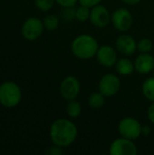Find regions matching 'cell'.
<instances>
[{
    "instance_id": "1",
    "label": "cell",
    "mask_w": 154,
    "mask_h": 155,
    "mask_svg": "<svg viewBox=\"0 0 154 155\" xmlns=\"http://www.w3.org/2000/svg\"><path fill=\"white\" fill-rule=\"evenodd\" d=\"M49 134L52 143L61 148L71 145L77 137L75 124L66 119H57L50 126Z\"/></svg>"
},
{
    "instance_id": "2",
    "label": "cell",
    "mask_w": 154,
    "mask_h": 155,
    "mask_svg": "<svg viewBox=\"0 0 154 155\" xmlns=\"http://www.w3.org/2000/svg\"><path fill=\"white\" fill-rule=\"evenodd\" d=\"M73 54L80 59H89L93 57L99 49L96 39L88 35L77 36L71 45Z\"/></svg>"
},
{
    "instance_id": "3",
    "label": "cell",
    "mask_w": 154,
    "mask_h": 155,
    "mask_svg": "<svg viewBox=\"0 0 154 155\" xmlns=\"http://www.w3.org/2000/svg\"><path fill=\"white\" fill-rule=\"evenodd\" d=\"M21 87L14 81H5L0 84V104L5 108L16 107L22 100Z\"/></svg>"
},
{
    "instance_id": "4",
    "label": "cell",
    "mask_w": 154,
    "mask_h": 155,
    "mask_svg": "<svg viewBox=\"0 0 154 155\" xmlns=\"http://www.w3.org/2000/svg\"><path fill=\"white\" fill-rule=\"evenodd\" d=\"M44 26L41 19L32 16L25 20L21 27V34L25 39L27 41H34L38 39L43 32Z\"/></svg>"
},
{
    "instance_id": "5",
    "label": "cell",
    "mask_w": 154,
    "mask_h": 155,
    "mask_svg": "<svg viewBox=\"0 0 154 155\" xmlns=\"http://www.w3.org/2000/svg\"><path fill=\"white\" fill-rule=\"evenodd\" d=\"M142 127L139 121L132 117H127L120 122L118 130L122 137L135 140L142 134Z\"/></svg>"
},
{
    "instance_id": "6",
    "label": "cell",
    "mask_w": 154,
    "mask_h": 155,
    "mask_svg": "<svg viewBox=\"0 0 154 155\" xmlns=\"http://www.w3.org/2000/svg\"><path fill=\"white\" fill-rule=\"evenodd\" d=\"M112 155H136L137 148L133 140L127 138H119L113 142L110 147Z\"/></svg>"
},
{
    "instance_id": "7",
    "label": "cell",
    "mask_w": 154,
    "mask_h": 155,
    "mask_svg": "<svg viewBox=\"0 0 154 155\" xmlns=\"http://www.w3.org/2000/svg\"><path fill=\"white\" fill-rule=\"evenodd\" d=\"M120 79L113 74H108L102 77L99 83V91L104 96L111 97L116 94L120 89Z\"/></svg>"
},
{
    "instance_id": "8",
    "label": "cell",
    "mask_w": 154,
    "mask_h": 155,
    "mask_svg": "<svg viewBox=\"0 0 154 155\" xmlns=\"http://www.w3.org/2000/svg\"><path fill=\"white\" fill-rule=\"evenodd\" d=\"M112 22L117 30L124 32L131 28L133 24V16L129 10L125 8H119L113 12L112 15Z\"/></svg>"
},
{
    "instance_id": "9",
    "label": "cell",
    "mask_w": 154,
    "mask_h": 155,
    "mask_svg": "<svg viewBox=\"0 0 154 155\" xmlns=\"http://www.w3.org/2000/svg\"><path fill=\"white\" fill-rule=\"evenodd\" d=\"M80 92V83L74 76L65 77L60 84V93L65 100H74Z\"/></svg>"
},
{
    "instance_id": "10",
    "label": "cell",
    "mask_w": 154,
    "mask_h": 155,
    "mask_svg": "<svg viewBox=\"0 0 154 155\" xmlns=\"http://www.w3.org/2000/svg\"><path fill=\"white\" fill-rule=\"evenodd\" d=\"M90 20L93 25L97 27H104L112 20V16L110 15L109 10L103 6L97 5L93 7L90 13Z\"/></svg>"
},
{
    "instance_id": "11",
    "label": "cell",
    "mask_w": 154,
    "mask_h": 155,
    "mask_svg": "<svg viewBox=\"0 0 154 155\" xmlns=\"http://www.w3.org/2000/svg\"><path fill=\"white\" fill-rule=\"evenodd\" d=\"M98 62L105 67H111L117 62V54L115 50L109 45L101 46L96 54Z\"/></svg>"
},
{
    "instance_id": "12",
    "label": "cell",
    "mask_w": 154,
    "mask_h": 155,
    "mask_svg": "<svg viewBox=\"0 0 154 155\" xmlns=\"http://www.w3.org/2000/svg\"><path fill=\"white\" fill-rule=\"evenodd\" d=\"M116 47L121 54L125 55H132L137 49V44L131 35H122L116 41Z\"/></svg>"
},
{
    "instance_id": "13",
    "label": "cell",
    "mask_w": 154,
    "mask_h": 155,
    "mask_svg": "<svg viewBox=\"0 0 154 155\" xmlns=\"http://www.w3.org/2000/svg\"><path fill=\"white\" fill-rule=\"evenodd\" d=\"M134 68L140 74H148L152 72L154 69V57L147 53H143L136 57Z\"/></svg>"
},
{
    "instance_id": "14",
    "label": "cell",
    "mask_w": 154,
    "mask_h": 155,
    "mask_svg": "<svg viewBox=\"0 0 154 155\" xmlns=\"http://www.w3.org/2000/svg\"><path fill=\"white\" fill-rule=\"evenodd\" d=\"M116 71L122 75H129L134 70V64L128 58H122L115 64Z\"/></svg>"
},
{
    "instance_id": "15",
    "label": "cell",
    "mask_w": 154,
    "mask_h": 155,
    "mask_svg": "<svg viewBox=\"0 0 154 155\" xmlns=\"http://www.w3.org/2000/svg\"><path fill=\"white\" fill-rule=\"evenodd\" d=\"M143 93L148 100L154 102V76L144 81L143 84Z\"/></svg>"
},
{
    "instance_id": "16",
    "label": "cell",
    "mask_w": 154,
    "mask_h": 155,
    "mask_svg": "<svg viewBox=\"0 0 154 155\" xmlns=\"http://www.w3.org/2000/svg\"><path fill=\"white\" fill-rule=\"evenodd\" d=\"M104 104V95L102 93H93L89 99H88V104L90 107L98 109L103 107Z\"/></svg>"
},
{
    "instance_id": "17",
    "label": "cell",
    "mask_w": 154,
    "mask_h": 155,
    "mask_svg": "<svg viewBox=\"0 0 154 155\" xmlns=\"http://www.w3.org/2000/svg\"><path fill=\"white\" fill-rule=\"evenodd\" d=\"M81 105L78 102L71 100L66 106V113L71 118H76L81 114Z\"/></svg>"
},
{
    "instance_id": "18",
    "label": "cell",
    "mask_w": 154,
    "mask_h": 155,
    "mask_svg": "<svg viewBox=\"0 0 154 155\" xmlns=\"http://www.w3.org/2000/svg\"><path fill=\"white\" fill-rule=\"evenodd\" d=\"M44 26L48 31H53L57 28L59 25V18L54 15H48L43 20Z\"/></svg>"
},
{
    "instance_id": "19",
    "label": "cell",
    "mask_w": 154,
    "mask_h": 155,
    "mask_svg": "<svg viewBox=\"0 0 154 155\" xmlns=\"http://www.w3.org/2000/svg\"><path fill=\"white\" fill-rule=\"evenodd\" d=\"M90 13L91 11L89 10V7L81 5L80 7L76 9L75 18L80 22H84L90 18Z\"/></svg>"
},
{
    "instance_id": "20",
    "label": "cell",
    "mask_w": 154,
    "mask_h": 155,
    "mask_svg": "<svg viewBox=\"0 0 154 155\" xmlns=\"http://www.w3.org/2000/svg\"><path fill=\"white\" fill-rule=\"evenodd\" d=\"M152 46L153 44L149 38H143L137 44V49L141 53H149L150 51H152Z\"/></svg>"
},
{
    "instance_id": "21",
    "label": "cell",
    "mask_w": 154,
    "mask_h": 155,
    "mask_svg": "<svg viewBox=\"0 0 154 155\" xmlns=\"http://www.w3.org/2000/svg\"><path fill=\"white\" fill-rule=\"evenodd\" d=\"M54 3L55 0H34L35 6L43 12L50 10L54 6Z\"/></svg>"
},
{
    "instance_id": "22",
    "label": "cell",
    "mask_w": 154,
    "mask_h": 155,
    "mask_svg": "<svg viewBox=\"0 0 154 155\" xmlns=\"http://www.w3.org/2000/svg\"><path fill=\"white\" fill-rule=\"evenodd\" d=\"M76 9L74 8V6H68L64 7L63 11L61 12V17L64 21H72L75 18Z\"/></svg>"
},
{
    "instance_id": "23",
    "label": "cell",
    "mask_w": 154,
    "mask_h": 155,
    "mask_svg": "<svg viewBox=\"0 0 154 155\" xmlns=\"http://www.w3.org/2000/svg\"><path fill=\"white\" fill-rule=\"evenodd\" d=\"M102 0H79L81 5L86 6V7H93L97 5H99V3Z\"/></svg>"
},
{
    "instance_id": "24",
    "label": "cell",
    "mask_w": 154,
    "mask_h": 155,
    "mask_svg": "<svg viewBox=\"0 0 154 155\" xmlns=\"http://www.w3.org/2000/svg\"><path fill=\"white\" fill-rule=\"evenodd\" d=\"M77 1L79 0H55V3L60 5L63 7H68V6H74Z\"/></svg>"
},
{
    "instance_id": "25",
    "label": "cell",
    "mask_w": 154,
    "mask_h": 155,
    "mask_svg": "<svg viewBox=\"0 0 154 155\" xmlns=\"http://www.w3.org/2000/svg\"><path fill=\"white\" fill-rule=\"evenodd\" d=\"M45 153L49 155H60L63 153V151H62V148H61V147L54 145V147H50V148L45 152Z\"/></svg>"
},
{
    "instance_id": "26",
    "label": "cell",
    "mask_w": 154,
    "mask_h": 155,
    "mask_svg": "<svg viewBox=\"0 0 154 155\" xmlns=\"http://www.w3.org/2000/svg\"><path fill=\"white\" fill-rule=\"evenodd\" d=\"M147 114H148V118H149V120L152 122V123H153L154 124V103L149 107V109H148V113H147Z\"/></svg>"
},
{
    "instance_id": "27",
    "label": "cell",
    "mask_w": 154,
    "mask_h": 155,
    "mask_svg": "<svg viewBox=\"0 0 154 155\" xmlns=\"http://www.w3.org/2000/svg\"><path fill=\"white\" fill-rule=\"evenodd\" d=\"M150 133H151V129H150L149 126L144 125V126L142 127V134H143L144 135H148Z\"/></svg>"
},
{
    "instance_id": "28",
    "label": "cell",
    "mask_w": 154,
    "mask_h": 155,
    "mask_svg": "<svg viewBox=\"0 0 154 155\" xmlns=\"http://www.w3.org/2000/svg\"><path fill=\"white\" fill-rule=\"evenodd\" d=\"M122 1L128 5H136L141 2V0H122Z\"/></svg>"
},
{
    "instance_id": "29",
    "label": "cell",
    "mask_w": 154,
    "mask_h": 155,
    "mask_svg": "<svg viewBox=\"0 0 154 155\" xmlns=\"http://www.w3.org/2000/svg\"><path fill=\"white\" fill-rule=\"evenodd\" d=\"M153 76H154V75H153Z\"/></svg>"
}]
</instances>
